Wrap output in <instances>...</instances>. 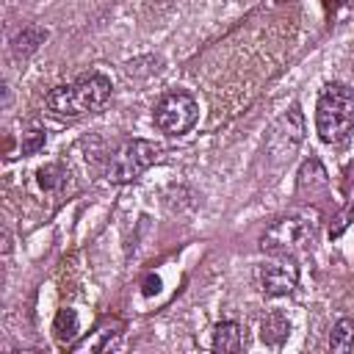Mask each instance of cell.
Masks as SVG:
<instances>
[{"instance_id":"1","label":"cell","mask_w":354,"mask_h":354,"mask_svg":"<svg viewBox=\"0 0 354 354\" xmlns=\"http://www.w3.org/2000/svg\"><path fill=\"white\" fill-rule=\"evenodd\" d=\"M108 97H111V80L102 72H88L72 83L55 86L47 94L44 105L58 119H77L91 111H100L108 102Z\"/></svg>"},{"instance_id":"2","label":"cell","mask_w":354,"mask_h":354,"mask_svg":"<svg viewBox=\"0 0 354 354\" xmlns=\"http://www.w3.org/2000/svg\"><path fill=\"white\" fill-rule=\"evenodd\" d=\"M315 130L324 144H343L354 130V88L326 83L315 102Z\"/></svg>"},{"instance_id":"3","label":"cell","mask_w":354,"mask_h":354,"mask_svg":"<svg viewBox=\"0 0 354 354\" xmlns=\"http://www.w3.org/2000/svg\"><path fill=\"white\" fill-rule=\"evenodd\" d=\"M160 155V147L155 141H147V138H133V141H124L105 163V177L108 183L113 185H124V183H133L138 180Z\"/></svg>"},{"instance_id":"4","label":"cell","mask_w":354,"mask_h":354,"mask_svg":"<svg viewBox=\"0 0 354 354\" xmlns=\"http://www.w3.org/2000/svg\"><path fill=\"white\" fill-rule=\"evenodd\" d=\"M315 227L304 218V216H288V218H277L260 238V249L271 257H293L301 249H307V243H313Z\"/></svg>"},{"instance_id":"5","label":"cell","mask_w":354,"mask_h":354,"mask_svg":"<svg viewBox=\"0 0 354 354\" xmlns=\"http://www.w3.org/2000/svg\"><path fill=\"white\" fill-rule=\"evenodd\" d=\"M152 122L166 136H185L199 122V102L188 91H169L155 102Z\"/></svg>"},{"instance_id":"6","label":"cell","mask_w":354,"mask_h":354,"mask_svg":"<svg viewBox=\"0 0 354 354\" xmlns=\"http://www.w3.org/2000/svg\"><path fill=\"white\" fill-rule=\"evenodd\" d=\"M304 138V113L299 105H290V111H285L268 130L266 138V149L274 160H290V155L299 149Z\"/></svg>"},{"instance_id":"7","label":"cell","mask_w":354,"mask_h":354,"mask_svg":"<svg viewBox=\"0 0 354 354\" xmlns=\"http://www.w3.org/2000/svg\"><path fill=\"white\" fill-rule=\"evenodd\" d=\"M254 279H257V288H260L263 296L279 299V296H288V293L296 290V285H299V266H296L293 257H279L274 263L257 266Z\"/></svg>"},{"instance_id":"8","label":"cell","mask_w":354,"mask_h":354,"mask_svg":"<svg viewBox=\"0 0 354 354\" xmlns=\"http://www.w3.org/2000/svg\"><path fill=\"white\" fill-rule=\"evenodd\" d=\"M246 346V329L235 321H221L216 324L213 329V343L210 348L216 354H232V351H241Z\"/></svg>"},{"instance_id":"9","label":"cell","mask_w":354,"mask_h":354,"mask_svg":"<svg viewBox=\"0 0 354 354\" xmlns=\"http://www.w3.org/2000/svg\"><path fill=\"white\" fill-rule=\"evenodd\" d=\"M124 324L119 318H102L94 329V337L83 340V343H75L72 348H88V351H108L111 346H116V337L122 335Z\"/></svg>"},{"instance_id":"10","label":"cell","mask_w":354,"mask_h":354,"mask_svg":"<svg viewBox=\"0 0 354 354\" xmlns=\"http://www.w3.org/2000/svg\"><path fill=\"white\" fill-rule=\"evenodd\" d=\"M290 335V321L279 313V310H271L263 321H260V340L268 343V346H282Z\"/></svg>"},{"instance_id":"11","label":"cell","mask_w":354,"mask_h":354,"mask_svg":"<svg viewBox=\"0 0 354 354\" xmlns=\"http://www.w3.org/2000/svg\"><path fill=\"white\" fill-rule=\"evenodd\" d=\"M44 41H47V28L28 25V28H22V30L11 39V50H14V55L28 58V55H30V53H36V50H39V44H44Z\"/></svg>"},{"instance_id":"12","label":"cell","mask_w":354,"mask_h":354,"mask_svg":"<svg viewBox=\"0 0 354 354\" xmlns=\"http://www.w3.org/2000/svg\"><path fill=\"white\" fill-rule=\"evenodd\" d=\"M329 348H332V351H340V354L354 351V321H351V318H340V321L332 326Z\"/></svg>"},{"instance_id":"13","label":"cell","mask_w":354,"mask_h":354,"mask_svg":"<svg viewBox=\"0 0 354 354\" xmlns=\"http://www.w3.org/2000/svg\"><path fill=\"white\" fill-rule=\"evenodd\" d=\"M77 329H80V324H77V313H75L72 307L58 310V315H55V321H53V332H55L58 343H72L75 335H77Z\"/></svg>"},{"instance_id":"14","label":"cell","mask_w":354,"mask_h":354,"mask_svg":"<svg viewBox=\"0 0 354 354\" xmlns=\"http://www.w3.org/2000/svg\"><path fill=\"white\" fill-rule=\"evenodd\" d=\"M36 180H39V185L44 191H61L66 185V180H69V171L61 163H47V166H41L36 171Z\"/></svg>"},{"instance_id":"15","label":"cell","mask_w":354,"mask_h":354,"mask_svg":"<svg viewBox=\"0 0 354 354\" xmlns=\"http://www.w3.org/2000/svg\"><path fill=\"white\" fill-rule=\"evenodd\" d=\"M315 191V188H326V171H324V166L313 158V160H307L301 169H299V191Z\"/></svg>"},{"instance_id":"16","label":"cell","mask_w":354,"mask_h":354,"mask_svg":"<svg viewBox=\"0 0 354 354\" xmlns=\"http://www.w3.org/2000/svg\"><path fill=\"white\" fill-rule=\"evenodd\" d=\"M44 144H47V133L39 130V127H33V130H28L22 136V155H36Z\"/></svg>"},{"instance_id":"17","label":"cell","mask_w":354,"mask_h":354,"mask_svg":"<svg viewBox=\"0 0 354 354\" xmlns=\"http://www.w3.org/2000/svg\"><path fill=\"white\" fill-rule=\"evenodd\" d=\"M348 218H354V205H351V207H346V213H340V216H337V218H335V221H337V224H335V227H332V235H340V232H343V230H346V227H348V224H351V221H348Z\"/></svg>"},{"instance_id":"18","label":"cell","mask_w":354,"mask_h":354,"mask_svg":"<svg viewBox=\"0 0 354 354\" xmlns=\"http://www.w3.org/2000/svg\"><path fill=\"white\" fill-rule=\"evenodd\" d=\"M158 288H160V279H158V277H147V282H144V293L152 296V293H158Z\"/></svg>"},{"instance_id":"19","label":"cell","mask_w":354,"mask_h":354,"mask_svg":"<svg viewBox=\"0 0 354 354\" xmlns=\"http://www.w3.org/2000/svg\"><path fill=\"white\" fill-rule=\"evenodd\" d=\"M348 6H354V0H348Z\"/></svg>"}]
</instances>
